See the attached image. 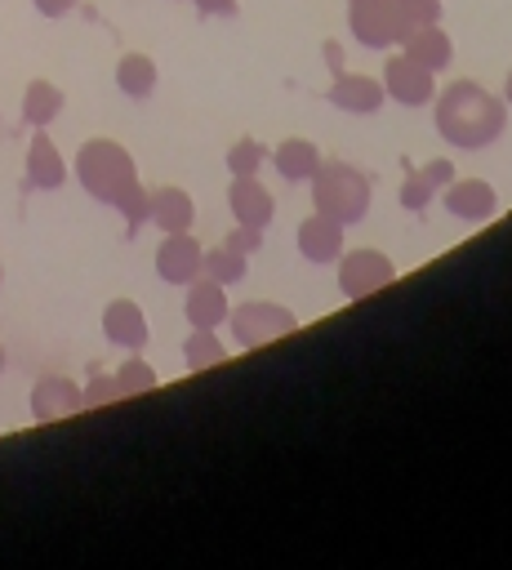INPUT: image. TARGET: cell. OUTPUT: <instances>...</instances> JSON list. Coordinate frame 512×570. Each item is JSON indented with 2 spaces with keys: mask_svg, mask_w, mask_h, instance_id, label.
<instances>
[{
  "mask_svg": "<svg viewBox=\"0 0 512 570\" xmlns=\"http://www.w3.org/2000/svg\"><path fill=\"white\" fill-rule=\"evenodd\" d=\"M76 178H80V187L93 200L120 209L129 232H138L147 223L151 200H147L142 183H138L134 156L116 138H89V142H80V151H76Z\"/></svg>",
  "mask_w": 512,
  "mask_h": 570,
  "instance_id": "cell-1",
  "label": "cell"
},
{
  "mask_svg": "<svg viewBox=\"0 0 512 570\" xmlns=\"http://www.w3.org/2000/svg\"><path fill=\"white\" fill-rule=\"evenodd\" d=\"M432 120H436V134L450 147L481 151L494 138H503V129H508V102L494 89L476 85V80H450L432 98Z\"/></svg>",
  "mask_w": 512,
  "mask_h": 570,
  "instance_id": "cell-2",
  "label": "cell"
},
{
  "mask_svg": "<svg viewBox=\"0 0 512 570\" xmlns=\"http://www.w3.org/2000/svg\"><path fill=\"white\" fill-rule=\"evenodd\" d=\"M436 18H441V0H347L352 40L365 49H392L414 27Z\"/></svg>",
  "mask_w": 512,
  "mask_h": 570,
  "instance_id": "cell-3",
  "label": "cell"
},
{
  "mask_svg": "<svg viewBox=\"0 0 512 570\" xmlns=\"http://www.w3.org/2000/svg\"><path fill=\"white\" fill-rule=\"evenodd\" d=\"M312 183V205L316 214L334 218V223H361L370 214V178L347 165V160H321V169L307 178Z\"/></svg>",
  "mask_w": 512,
  "mask_h": 570,
  "instance_id": "cell-4",
  "label": "cell"
},
{
  "mask_svg": "<svg viewBox=\"0 0 512 570\" xmlns=\"http://www.w3.org/2000/svg\"><path fill=\"white\" fill-rule=\"evenodd\" d=\"M227 316H232V334H236L240 347H263V343L289 334V330L298 325L289 307H280V303H263V298H258V303H240V307L227 312Z\"/></svg>",
  "mask_w": 512,
  "mask_h": 570,
  "instance_id": "cell-5",
  "label": "cell"
},
{
  "mask_svg": "<svg viewBox=\"0 0 512 570\" xmlns=\"http://www.w3.org/2000/svg\"><path fill=\"white\" fill-rule=\"evenodd\" d=\"M378 80H383V94H387L392 102H401V107H423V102L436 98V71L419 67V62L405 58V53H387Z\"/></svg>",
  "mask_w": 512,
  "mask_h": 570,
  "instance_id": "cell-6",
  "label": "cell"
},
{
  "mask_svg": "<svg viewBox=\"0 0 512 570\" xmlns=\"http://www.w3.org/2000/svg\"><path fill=\"white\" fill-rule=\"evenodd\" d=\"M396 281V267L387 254L378 249H352V254H338V289L343 298H365L383 285Z\"/></svg>",
  "mask_w": 512,
  "mask_h": 570,
  "instance_id": "cell-7",
  "label": "cell"
},
{
  "mask_svg": "<svg viewBox=\"0 0 512 570\" xmlns=\"http://www.w3.org/2000/svg\"><path fill=\"white\" fill-rule=\"evenodd\" d=\"M325 98H329L338 111H347V116H374L387 94H383V80H378V76H365V71H347V67H343V71L329 80Z\"/></svg>",
  "mask_w": 512,
  "mask_h": 570,
  "instance_id": "cell-8",
  "label": "cell"
},
{
  "mask_svg": "<svg viewBox=\"0 0 512 570\" xmlns=\"http://www.w3.org/2000/svg\"><path fill=\"white\" fill-rule=\"evenodd\" d=\"M227 209H232V218L240 223V227H267L272 218H276V196L254 178V174H245V178H232V187H227Z\"/></svg>",
  "mask_w": 512,
  "mask_h": 570,
  "instance_id": "cell-9",
  "label": "cell"
},
{
  "mask_svg": "<svg viewBox=\"0 0 512 570\" xmlns=\"http://www.w3.org/2000/svg\"><path fill=\"white\" fill-rule=\"evenodd\" d=\"M200 258H205V249L191 240V232H169L156 249V272L169 285H187L191 276H200Z\"/></svg>",
  "mask_w": 512,
  "mask_h": 570,
  "instance_id": "cell-10",
  "label": "cell"
},
{
  "mask_svg": "<svg viewBox=\"0 0 512 570\" xmlns=\"http://www.w3.org/2000/svg\"><path fill=\"white\" fill-rule=\"evenodd\" d=\"M80 405H85L80 387H76L71 379H62V374H45V379L31 387V419H36V423L67 419V414H76Z\"/></svg>",
  "mask_w": 512,
  "mask_h": 570,
  "instance_id": "cell-11",
  "label": "cell"
},
{
  "mask_svg": "<svg viewBox=\"0 0 512 570\" xmlns=\"http://www.w3.org/2000/svg\"><path fill=\"white\" fill-rule=\"evenodd\" d=\"M401 53L414 58L419 67H427V71H445L454 62V40L441 22H423L401 40Z\"/></svg>",
  "mask_w": 512,
  "mask_h": 570,
  "instance_id": "cell-12",
  "label": "cell"
},
{
  "mask_svg": "<svg viewBox=\"0 0 512 570\" xmlns=\"http://www.w3.org/2000/svg\"><path fill=\"white\" fill-rule=\"evenodd\" d=\"M445 209L463 223H485L494 209H499V196L485 178H454L445 187Z\"/></svg>",
  "mask_w": 512,
  "mask_h": 570,
  "instance_id": "cell-13",
  "label": "cell"
},
{
  "mask_svg": "<svg viewBox=\"0 0 512 570\" xmlns=\"http://www.w3.org/2000/svg\"><path fill=\"white\" fill-rule=\"evenodd\" d=\"M102 334L116 347L142 352L147 347V316H142V307L134 298H111L107 312H102Z\"/></svg>",
  "mask_w": 512,
  "mask_h": 570,
  "instance_id": "cell-14",
  "label": "cell"
},
{
  "mask_svg": "<svg viewBox=\"0 0 512 570\" xmlns=\"http://www.w3.org/2000/svg\"><path fill=\"white\" fill-rule=\"evenodd\" d=\"M191 330H214L227 321V294L214 276H191L187 281V303H183Z\"/></svg>",
  "mask_w": 512,
  "mask_h": 570,
  "instance_id": "cell-15",
  "label": "cell"
},
{
  "mask_svg": "<svg viewBox=\"0 0 512 570\" xmlns=\"http://www.w3.org/2000/svg\"><path fill=\"white\" fill-rule=\"evenodd\" d=\"M298 254L307 263H338V254H343V223H334L325 214L303 218V227H298Z\"/></svg>",
  "mask_w": 512,
  "mask_h": 570,
  "instance_id": "cell-16",
  "label": "cell"
},
{
  "mask_svg": "<svg viewBox=\"0 0 512 570\" xmlns=\"http://www.w3.org/2000/svg\"><path fill=\"white\" fill-rule=\"evenodd\" d=\"M62 178H67V160L53 147V138L45 129L31 134V147H27V183L40 187V191H53V187H62Z\"/></svg>",
  "mask_w": 512,
  "mask_h": 570,
  "instance_id": "cell-17",
  "label": "cell"
},
{
  "mask_svg": "<svg viewBox=\"0 0 512 570\" xmlns=\"http://www.w3.org/2000/svg\"><path fill=\"white\" fill-rule=\"evenodd\" d=\"M147 200H151L147 223H156L165 236H169V232H191L196 205H191V196H187L183 187H156V191H147Z\"/></svg>",
  "mask_w": 512,
  "mask_h": 570,
  "instance_id": "cell-18",
  "label": "cell"
},
{
  "mask_svg": "<svg viewBox=\"0 0 512 570\" xmlns=\"http://www.w3.org/2000/svg\"><path fill=\"white\" fill-rule=\"evenodd\" d=\"M272 165H276V174H280L285 183H307V178L321 169V151H316V142H307V138H285V142L272 151Z\"/></svg>",
  "mask_w": 512,
  "mask_h": 570,
  "instance_id": "cell-19",
  "label": "cell"
},
{
  "mask_svg": "<svg viewBox=\"0 0 512 570\" xmlns=\"http://www.w3.org/2000/svg\"><path fill=\"white\" fill-rule=\"evenodd\" d=\"M156 62L147 58V53H138V49H129V53H120V62H116V85H120V94H129V98H147L151 89H156Z\"/></svg>",
  "mask_w": 512,
  "mask_h": 570,
  "instance_id": "cell-20",
  "label": "cell"
},
{
  "mask_svg": "<svg viewBox=\"0 0 512 570\" xmlns=\"http://www.w3.org/2000/svg\"><path fill=\"white\" fill-rule=\"evenodd\" d=\"M58 111H62V89H58L53 80H31V85L22 89V120H27V125L45 129Z\"/></svg>",
  "mask_w": 512,
  "mask_h": 570,
  "instance_id": "cell-21",
  "label": "cell"
},
{
  "mask_svg": "<svg viewBox=\"0 0 512 570\" xmlns=\"http://www.w3.org/2000/svg\"><path fill=\"white\" fill-rule=\"evenodd\" d=\"M200 272L214 276L218 285H236V281L245 276V254L232 249V245H218V249H209V254L200 258Z\"/></svg>",
  "mask_w": 512,
  "mask_h": 570,
  "instance_id": "cell-22",
  "label": "cell"
},
{
  "mask_svg": "<svg viewBox=\"0 0 512 570\" xmlns=\"http://www.w3.org/2000/svg\"><path fill=\"white\" fill-rule=\"evenodd\" d=\"M183 356H187L191 370H205V365H218V361L227 356V347L218 343L214 330H191V338L183 343Z\"/></svg>",
  "mask_w": 512,
  "mask_h": 570,
  "instance_id": "cell-23",
  "label": "cell"
},
{
  "mask_svg": "<svg viewBox=\"0 0 512 570\" xmlns=\"http://www.w3.org/2000/svg\"><path fill=\"white\" fill-rule=\"evenodd\" d=\"M111 379H116V392L120 396H138V392H151L156 387V370L147 361H138V356H129Z\"/></svg>",
  "mask_w": 512,
  "mask_h": 570,
  "instance_id": "cell-24",
  "label": "cell"
},
{
  "mask_svg": "<svg viewBox=\"0 0 512 570\" xmlns=\"http://www.w3.org/2000/svg\"><path fill=\"white\" fill-rule=\"evenodd\" d=\"M263 160H267V151H263V142H254V138H240V142H232V151H227V169H232V178L258 174Z\"/></svg>",
  "mask_w": 512,
  "mask_h": 570,
  "instance_id": "cell-25",
  "label": "cell"
},
{
  "mask_svg": "<svg viewBox=\"0 0 512 570\" xmlns=\"http://www.w3.org/2000/svg\"><path fill=\"white\" fill-rule=\"evenodd\" d=\"M432 196H436V187H432L419 169H410V174H405V183H401V205L419 214V209H427V205H432Z\"/></svg>",
  "mask_w": 512,
  "mask_h": 570,
  "instance_id": "cell-26",
  "label": "cell"
},
{
  "mask_svg": "<svg viewBox=\"0 0 512 570\" xmlns=\"http://www.w3.org/2000/svg\"><path fill=\"white\" fill-rule=\"evenodd\" d=\"M419 174H423L432 187H450V183H454V165H450V160H441V156H436V160H423V169H419Z\"/></svg>",
  "mask_w": 512,
  "mask_h": 570,
  "instance_id": "cell-27",
  "label": "cell"
},
{
  "mask_svg": "<svg viewBox=\"0 0 512 570\" xmlns=\"http://www.w3.org/2000/svg\"><path fill=\"white\" fill-rule=\"evenodd\" d=\"M223 245H232V249H240V254H254V249L263 245V232H258V227H240V223H236V232H232Z\"/></svg>",
  "mask_w": 512,
  "mask_h": 570,
  "instance_id": "cell-28",
  "label": "cell"
},
{
  "mask_svg": "<svg viewBox=\"0 0 512 570\" xmlns=\"http://www.w3.org/2000/svg\"><path fill=\"white\" fill-rule=\"evenodd\" d=\"M80 396H85V405H102V401H116L120 392H116V379H93Z\"/></svg>",
  "mask_w": 512,
  "mask_h": 570,
  "instance_id": "cell-29",
  "label": "cell"
},
{
  "mask_svg": "<svg viewBox=\"0 0 512 570\" xmlns=\"http://www.w3.org/2000/svg\"><path fill=\"white\" fill-rule=\"evenodd\" d=\"M205 18H232L236 13V0H191Z\"/></svg>",
  "mask_w": 512,
  "mask_h": 570,
  "instance_id": "cell-30",
  "label": "cell"
},
{
  "mask_svg": "<svg viewBox=\"0 0 512 570\" xmlns=\"http://www.w3.org/2000/svg\"><path fill=\"white\" fill-rule=\"evenodd\" d=\"M31 4H36L40 18H62V13H71L80 0H31Z\"/></svg>",
  "mask_w": 512,
  "mask_h": 570,
  "instance_id": "cell-31",
  "label": "cell"
},
{
  "mask_svg": "<svg viewBox=\"0 0 512 570\" xmlns=\"http://www.w3.org/2000/svg\"><path fill=\"white\" fill-rule=\"evenodd\" d=\"M325 62H329L334 76L343 71V45H338V40H325Z\"/></svg>",
  "mask_w": 512,
  "mask_h": 570,
  "instance_id": "cell-32",
  "label": "cell"
},
{
  "mask_svg": "<svg viewBox=\"0 0 512 570\" xmlns=\"http://www.w3.org/2000/svg\"><path fill=\"white\" fill-rule=\"evenodd\" d=\"M503 102H508V107H512V71H508V76H503Z\"/></svg>",
  "mask_w": 512,
  "mask_h": 570,
  "instance_id": "cell-33",
  "label": "cell"
},
{
  "mask_svg": "<svg viewBox=\"0 0 512 570\" xmlns=\"http://www.w3.org/2000/svg\"><path fill=\"white\" fill-rule=\"evenodd\" d=\"M0 374H4V347H0Z\"/></svg>",
  "mask_w": 512,
  "mask_h": 570,
  "instance_id": "cell-34",
  "label": "cell"
},
{
  "mask_svg": "<svg viewBox=\"0 0 512 570\" xmlns=\"http://www.w3.org/2000/svg\"><path fill=\"white\" fill-rule=\"evenodd\" d=\"M0 281H4V267H0Z\"/></svg>",
  "mask_w": 512,
  "mask_h": 570,
  "instance_id": "cell-35",
  "label": "cell"
}]
</instances>
